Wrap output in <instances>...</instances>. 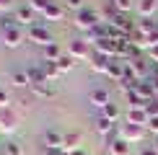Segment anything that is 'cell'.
I'll return each mask as SVG.
<instances>
[{
	"label": "cell",
	"mask_w": 158,
	"mask_h": 155,
	"mask_svg": "<svg viewBox=\"0 0 158 155\" xmlns=\"http://www.w3.org/2000/svg\"><path fill=\"white\" fill-rule=\"evenodd\" d=\"M101 13L98 10H91V8H83V10H78L75 13V26L81 31H91V29H96V26H101Z\"/></svg>",
	"instance_id": "obj_1"
},
{
	"label": "cell",
	"mask_w": 158,
	"mask_h": 155,
	"mask_svg": "<svg viewBox=\"0 0 158 155\" xmlns=\"http://www.w3.org/2000/svg\"><path fill=\"white\" fill-rule=\"evenodd\" d=\"M29 42H34V44H39V47H49L52 44V34H49V29L47 26H39V23H34V26H29Z\"/></svg>",
	"instance_id": "obj_2"
},
{
	"label": "cell",
	"mask_w": 158,
	"mask_h": 155,
	"mask_svg": "<svg viewBox=\"0 0 158 155\" xmlns=\"http://www.w3.org/2000/svg\"><path fill=\"white\" fill-rule=\"evenodd\" d=\"M145 134H148V129L145 127H140V124H122V137L132 145V142H140V140H145Z\"/></svg>",
	"instance_id": "obj_3"
},
{
	"label": "cell",
	"mask_w": 158,
	"mask_h": 155,
	"mask_svg": "<svg viewBox=\"0 0 158 155\" xmlns=\"http://www.w3.org/2000/svg\"><path fill=\"white\" fill-rule=\"evenodd\" d=\"M68 54L73 57V60H91L88 42H85V39H75V42H70V47H68Z\"/></svg>",
	"instance_id": "obj_4"
},
{
	"label": "cell",
	"mask_w": 158,
	"mask_h": 155,
	"mask_svg": "<svg viewBox=\"0 0 158 155\" xmlns=\"http://www.w3.org/2000/svg\"><path fill=\"white\" fill-rule=\"evenodd\" d=\"M3 44L8 49H18L23 44V31H21V26H16V29H5L3 31Z\"/></svg>",
	"instance_id": "obj_5"
},
{
	"label": "cell",
	"mask_w": 158,
	"mask_h": 155,
	"mask_svg": "<svg viewBox=\"0 0 158 155\" xmlns=\"http://www.w3.org/2000/svg\"><path fill=\"white\" fill-rule=\"evenodd\" d=\"M0 129L3 132H16L18 129V114L10 111V109H3L0 111Z\"/></svg>",
	"instance_id": "obj_6"
},
{
	"label": "cell",
	"mask_w": 158,
	"mask_h": 155,
	"mask_svg": "<svg viewBox=\"0 0 158 155\" xmlns=\"http://www.w3.org/2000/svg\"><path fill=\"white\" fill-rule=\"evenodd\" d=\"M88 62H91V70H94V73H104V75H106V70H109V62H111V57L101 54V52H94Z\"/></svg>",
	"instance_id": "obj_7"
},
{
	"label": "cell",
	"mask_w": 158,
	"mask_h": 155,
	"mask_svg": "<svg viewBox=\"0 0 158 155\" xmlns=\"http://www.w3.org/2000/svg\"><path fill=\"white\" fill-rule=\"evenodd\" d=\"M88 103H94L98 111H101L106 103H111V101H109V90H104V88H94V90L88 93Z\"/></svg>",
	"instance_id": "obj_8"
},
{
	"label": "cell",
	"mask_w": 158,
	"mask_h": 155,
	"mask_svg": "<svg viewBox=\"0 0 158 155\" xmlns=\"http://www.w3.org/2000/svg\"><path fill=\"white\" fill-rule=\"evenodd\" d=\"M81 140H83L81 132H68V134H65V140H62V150H65V153L81 150Z\"/></svg>",
	"instance_id": "obj_9"
},
{
	"label": "cell",
	"mask_w": 158,
	"mask_h": 155,
	"mask_svg": "<svg viewBox=\"0 0 158 155\" xmlns=\"http://www.w3.org/2000/svg\"><path fill=\"white\" fill-rule=\"evenodd\" d=\"M130 142L124 140V137H117V140H111L109 142V155H130Z\"/></svg>",
	"instance_id": "obj_10"
},
{
	"label": "cell",
	"mask_w": 158,
	"mask_h": 155,
	"mask_svg": "<svg viewBox=\"0 0 158 155\" xmlns=\"http://www.w3.org/2000/svg\"><path fill=\"white\" fill-rule=\"evenodd\" d=\"M106 75H109L114 83H122V78H124V60H111Z\"/></svg>",
	"instance_id": "obj_11"
},
{
	"label": "cell",
	"mask_w": 158,
	"mask_h": 155,
	"mask_svg": "<svg viewBox=\"0 0 158 155\" xmlns=\"http://www.w3.org/2000/svg\"><path fill=\"white\" fill-rule=\"evenodd\" d=\"M8 80H10V85H16V88H31V80H29V75H26V70H13L8 75Z\"/></svg>",
	"instance_id": "obj_12"
},
{
	"label": "cell",
	"mask_w": 158,
	"mask_h": 155,
	"mask_svg": "<svg viewBox=\"0 0 158 155\" xmlns=\"http://www.w3.org/2000/svg\"><path fill=\"white\" fill-rule=\"evenodd\" d=\"M96 132L101 134V137H106V140H109V134L114 132V121H111V119H106V116H101V114H98V116H96Z\"/></svg>",
	"instance_id": "obj_13"
},
{
	"label": "cell",
	"mask_w": 158,
	"mask_h": 155,
	"mask_svg": "<svg viewBox=\"0 0 158 155\" xmlns=\"http://www.w3.org/2000/svg\"><path fill=\"white\" fill-rule=\"evenodd\" d=\"M34 16H36V10L31 8V5H21V8L16 10L18 23H26V26H34Z\"/></svg>",
	"instance_id": "obj_14"
},
{
	"label": "cell",
	"mask_w": 158,
	"mask_h": 155,
	"mask_svg": "<svg viewBox=\"0 0 158 155\" xmlns=\"http://www.w3.org/2000/svg\"><path fill=\"white\" fill-rule=\"evenodd\" d=\"M124 98L130 101V109H143V106H145V101H143V96L135 90V85L124 88Z\"/></svg>",
	"instance_id": "obj_15"
},
{
	"label": "cell",
	"mask_w": 158,
	"mask_h": 155,
	"mask_svg": "<svg viewBox=\"0 0 158 155\" xmlns=\"http://www.w3.org/2000/svg\"><path fill=\"white\" fill-rule=\"evenodd\" d=\"M156 8H158V0H140V3H137V13H140L143 18H153Z\"/></svg>",
	"instance_id": "obj_16"
},
{
	"label": "cell",
	"mask_w": 158,
	"mask_h": 155,
	"mask_svg": "<svg viewBox=\"0 0 158 155\" xmlns=\"http://www.w3.org/2000/svg\"><path fill=\"white\" fill-rule=\"evenodd\" d=\"M39 67H42L44 78H47V83H49V80H57V78L62 75V73H60V67H57V62H49V60H44L42 65H39Z\"/></svg>",
	"instance_id": "obj_17"
},
{
	"label": "cell",
	"mask_w": 158,
	"mask_h": 155,
	"mask_svg": "<svg viewBox=\"0 0 158 155\" xmlns=\"http://www.w3.org/2000/svg\"><path fill=\"white\" fill-rule=\"evenodd\" d=\"M127 121H130V124H140V127H145V124H148V114H145V109H130V111H127Z\"/></svg>",
	"instance_id": "obj_18"
},
{
	"label": "cell",
	"mask_w": 158,
	"mask_h": 155,
	"mask_svg": "<svg viewBox=\"0 0 158 155\" xmlns=\"http://www.w3.org/2000/svg\"><path fill=\"white\" fill-rule=\"evenodd\" d=\"M42 16H44V21H62V18H65V8H62V5H57V3H52Z\"/></svg>",
	"instance_id": "obj_19"
},
{
	"label": "cell",
	"mask_w": 158,
	"mask_h": 155,
	"mask_svg": "<svg viewBox=\"0 0 158 155\" xmlns=\"http://www.w3.org/2000/svg\"><path fill=\"white\" fill-rule=\"evenodd\" d=\"M62 140H65V134L55 132V129L44 132V145H47V147H62Z\"/></svg>",
	"instance_id": "obj_20"
},
{
	"label": "cell",
	"mask_w": 158,
	"mask_h": 155,
	"mask_svg": "<svg viewBox=\"0 0 158 155\" xmlns=\"http://www.w3.org/2000/svg\"><path fill=\"white\" fill-rule=\"evenodd\" d=\"M130 42L135 44L137 49H150V42H148V34H143V31H132V34H130Z\"/></svg>",
	"instance_id": "obj_21"
},
{
	"label": "cell",
	"mask_w": 158,
	"mask_h": 155,
	"mask_svg": "<svg viewBox=\"0 0 158 155\" xmlns=\"http://www.w3.org/2000/svg\"><path fill=\"white\" fill-rule=\"evenodd\" d=\"M3 150H5V155H23V145L18 140H5Z\"/></svg>",
	"instance_id": "obj_22"
},
{
	"label": "cell",
	"mask_w": 158,
	"mask_h": 155,
	"mask_svg": "<svg viewBox=\"0 0 158 155\" xmlns=\"http://www.w3.org/2000/svg\"><path fill=\"white\" fill-rule=\"evenodd\" d=\"M26 75H29L31 85H39V83H47V78H44L42 67H26Z\"/></svg>",
	"instance_id": "obj_23"
},
{
	"label": "cell",
	"mask_w": 158,
	"mask_h": 155,
	"mask_svg": "<svg viewBox=\"0 0 158 155\" xmlns=\"http://www.w3.org/2000/svg\"><path fill=\"white\" fill-rule=\"evenodd\" d=\"M62 57V52H60V47H57L55 42L49 44V47H44V60H49V62H57Z\"/></svg>",
	"instance_id": "obj_24"
},
{
	"label": "cell",
	"mask_w": 158,
	"mask_h": 155,
	"mask_svg": "<svg viewBox=\"0 0 158 155\" xmlns=\"http://www.w3.org/2000/svg\"><path fill=\"white\" fill-rule=\"evenodd\" d=\"M158 29V21H153V18H143L140 23H137V31H143V34H153V31Z\"/></svg>",
	"instance_id": "obj_25"
},
{
	"label": "cell",
	"mask_w": 158,
	"mask_h": 155,
	"mask_svg": "<svg viewBox=\"0 0 158 155\" xmlns=\"http://www.w3.org/2000/svg\"><path fill=\"white\" fill-rule=\"evenodd\" d=\"M31 90H34L36 96H42V98H52L55 96V88L47 85V83H39V85H31Z\"/></svg>",
	"instance_id": "obj_26"
},
{
	"label": "cell",
	"mask_w": 158,
	"mask_h": 155,
	"mask_svg": "<svg viewBox=\"0 0 158 155\" xmlns=\"http://www.w3.org/2000/svg\"><path fill=\"white\" fill-rule=\"evenodd\" d=\"M57 67H60V73H70V70L75 67V60L70 54H62L60 60H57Z\"/></svg>",
	"instance_id": "obj_27"
},
{
	"label": "cell",
	"mask_w": 158,
	"mask_h": 155,
	"mask_svg": "<svg viewBox=\"0 0 158 155\" xmlns=\"http://www.w3.org/2000/svg\"><path fill=\"white\" fill-rule=\"evenodd\" d=\"M101 116H106V119L117 121V116H119V109H117V103H106V106L101 109Z\"/></svg>",
	"instance_id": "obj_28"
},
{
	"label": "cell",
	"mask_w": 158,
	"mask_h": 155,
	"mask_svg": "<svg viewBox=\"0 0 158 155\" xmlns=\"http://www.w3.org/2000/svg\"><path fill=\"white\" fill-rule=\"evenodd\" d=\"M52 3H55V0H29V5H31V8H34L36 13H44Z\"/></svg>",
	"instance_id": "obj_29"
},
{
	"label": "cell",
	"mask_w": 158,
	"mask_h": 155,
	"mask_svg": "<svg viewBox=\"0 0 158 155\" xmlns=\"http://www.w3.org/2000/svg\"><path fill=\"white\" fill-rule=\"evenodd\" d=\"M143 109H145L148 119H150V116H158V101H156V98H153V101H148V103H145Z\"/></svg>",
	"instance_id": "obj_30"
},
{
	"label": "cell",
	"mask_w": 158,
	"mask_h": 155,
	"mask_svg": "<svg viewBox=\"0 0 158 155\" xmlns=\"http://www.w3.org/2000/svg\"><path fill=\"white\" fill-rule=\"evenodd\" d=\"M145 129H148L150 134H158V116H150L148 124H145Z\"/></svg>",
	"instance_id": "obj_31"
},
{
	"label": "cell",
	"mask_w": 158,
	"mask_h": 155,
	"mask_svg": "<svg viewBox=\"0 0 158 155\" xmlns=\"http://www.w3.org/2000/svg\"><path fill=\"white\" fill-rule=\"evenodd\" d=\"M111 3L117 5V10H122V13H127V10H130V3H132V0H111Z\"/></svg>",
	"instance_id": "obj_32"
},
{
	"label": "cell",
	"mask_w": 158,
	"mask_h": 155,
	"mask_svg": "<svg viewBox=\"0 0 158 155\" xmlns=\"http://www.w3.org/2000/svg\"><path fill=\"white\" fill-rule=\"evenodd\" d=\"M8 103H10L8 90H3V88H0V109H8Z\"/></svg>",
	"instance_id": "obj_33"
},
{
	"label": "cell",
	"mask_w": 158,
	"mask_h": 155,
	"mask_svg": "<svg viewBox=\"0 0 158 155\" xmlns=\"http://www.w3.org/2000/svg\"><path fill=\"white\" fill-rule=\"evenodd\" d=\"M68 8H75V10H83V0H68Z\"/></svg>",
	"instance_id": "obj_34"
},
{
	"label": "cell",
	"mask_w": 158,
	"mask_h": 155,
	"mask_svg": "<svg viewBox=\"0 0 158 155\" xmlns=\"http://www.w3.org/2000/svg\"><path fill=\"white\" fill-rule=\"evenodd\" d=\"M13 8V0H0V10H10Z\"/></svg>",
	"instance_id": "obj_35"
},
{
	"label": "cell",
	"mask_w": 158,
	"mask_h": 155,
	"mask_svg": "<svg viewBox=\"0 0 158 155\" xmlns=\"http://www.w3.org/2000/svg\"><path fill=\"white\" fill-rule=\"evenodd\" d=\"M140 155H158V153L153 150V147H150V150H148V147H145V150H140Z\"/></svg>",
	"instance_id": "obj_36"
},
{
	"label": "cell",
	"mask_w": 158,
	"mask_h": 155,
	"mask_svg": "<svg viewBox=\"0 0 158 155\" xmlns=\"http://www.w3.org/2000/svg\"><path fill=\"white\" fill-rule=\"evenodd\" d=\"M68 155H85L83 150H75V153H68Z\"/></svg>",
	"instance_id": "obj_37"
},
{
	"label": "cell",
	"mask_w": 158,
	"mask_h": 155,
	"mask_svg": "<svg viewBox=\"0 0 158 155\" xmlns=\"http://www.w3.org/2000/svg\"><path fill=\"white\" fill-rule=\"evenodd\" d=\"M153 150H156V153H158V140H156V142H153Z\"/></svg>",
	"instance_id": "obj_38"
},
{
	"label": "cell",
	"mask_w": 158,
	"mask_h": 155,
	"mask_svg": "<svg viewBox=\"0 0 158 155\" xmlns=\"http://www.w3.org/2000/svg\"><path fill=\"white\" fill-rule=\"evenodd\" d=\"M0 155H5V150H3V145H0Z\"/></svg>",
	"instance_id": "obj_39"
},
{
	"label": "cell",
	"mask_w": 158,
	"mask_h": 155,
	"mask_svg": "<svg viewBox=\"0 0 158 155\" xmlns=\"http://www.w3.org/2000/svg\"><path fill=\"white\" fill-rule=\"evenodd\" d=\"M156 101H158V90H156Z\"/></svg>",
	"instance_id": "obj_40"
}]
</instances>
